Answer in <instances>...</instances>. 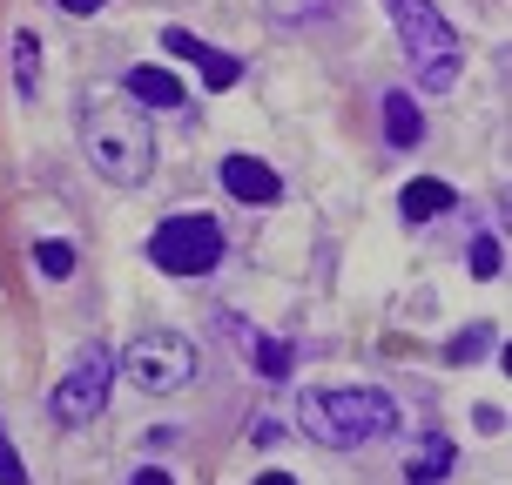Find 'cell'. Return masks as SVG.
Here are the masks:
<instances>
[{
    "label": "cell",
    "mask_w": 512,
    "mask_h": 485,
    "mask_svg": "<svg viewBox=\"0 0 512 485\" xmlns=\"http://www.w3.org/2000/svg\"><path fill=\"white\" fill-rule=\"evenodd\" d=\"M14 88H21L27 102H34V95H41V41H34V34H14Z\"/></svg>",
    "instance_id": "obj_13"
},
{
    "label": "cell",
    "mask_w": 512,
    "mask_h": 485,
    "mask_svg": "<svg viewBox=\"0 0 512 485\" xmlns=\"http://www.w3.org/2000/svg\"><path fill=\"white\" fill-rule=\"evenodd\" d=\"M122 95L142 108H182V81L169 68H128L122 75Z\"/></svg>",
    "instance_id": "obj_11"
},
{
    "label": "cell",
    "mask_w": 512,
    "mask_h": 485,
    "mask_svg": "<svg viewBox=\"0 0 512 485\" xmlns=\"http://www.w3.org/2000/svg\"><path fill=\"white\" fill-rule=\"evenodd\" d=\"M75 108H81L75 135H81L88 169L108 176L115 189H142V182L155 176V122L142 115V102L108 95V88H81Z\"/></svg>",
    "instance_id": "obj_1"
},
{
    "label": "cell",
    "mask_w": 512,
    "mask_h": 485,
    "mask_svg": "<svg viewBox=\"0 0 512 485\" xmlns=\"http://www.w3.org/2000/svg\"><path fill=\"white\" fill-rule=\"evenodd\" d=\"M149 263L162 270V277H209V270L223 263V230H216V216L182 209V216H169V223H155Z\"/></svg>",
    "instance_id": "obj_5"
},
{
    "label": "cell",
    "mask_w": 512,
    "mask_h": 485,
    "mask_svg": "<svg viewBox=\"0 0 512 485\" xmlns=\"http://www.w3.org/2000/svg\"><path fill=\"white\" fill-rule=\"evenodd\" d=\"M34 270H41L48 283L75 277V243H61V236H48V243H34Z\"/></svg>",
    "instance_id": "obj_15"
},
{
    "label": "cell",
    "mask_w": 512,
    "mask_h": 485,
    "mask_svg": "<svg viewBox=\"0 0 512 485\" xmlns=\"http://www.w3.org/2000/svg\"><path fill=\"white\" fill-rule=\"evenodd\" d=\"M384 14H391V27H398V48H405V61L418 68L425 95H445V88L465 75L459 27L445 21L432 0H384Z\"/></svg>",
    "instance_id": "obj_3"
},
{
    "label": "cell",
    "mask_w": 512,
    "mask_h": 485,
    "mask_svg": "<svg viewBox=\"0 0 512 485\" xmlns=\"http://www.w3.org/2000/svg\"><path fill=\"white\" fill-rule=\"evenodd\" d=\"M162 48L182 54V61H196V75H203L209 95H216V88H236V81H243V61H236V54H223V48H209V41H196L189 27H169V34H162Z\"/></svg>",
    "instance_id": "obj_7"
},
{
    "label": "cell",
    "mask_w": 512,
    "mask_h": 485,
    "mask_svg": "<svg viewBox=\"0 0 512 485\" xmlns=\"http://www.w3.org/2000/svg\"><path fill=\"white\" fill-rule=\"evenodd\" d=\"M122 371H128V384H142V391H182V384L196 378V344L182 331H142L122 351Z\"/></svg>",
    "instance_id": "obj_6"
},
{
    "label": "cell",
    "mask_w": 512,
    "mask_h": 485,
    "mask_svg": "<svg viewBox=\"0 0 512 485\" xmlns=\"http://www.w3.org/2000/svg\"><path fill=\"white\" fill-rule=\"evenodd\" d=\"M128 485H176V479H169V472H155V465H149V472H135Z\"/></svg>",
    "instance_id": "obj_21"
},
{
    "label": "cell",
    "mask_w": 512,
    "mask_h": 485,
    "mask_svg": "<svg viewBox=\"0 0 512 485\" xmlns=\"http://www.w3.org/2000/svg\"><path fill=\"white\" fill-rule=\"evenodd\" d=\"M0 485H27V465H21V452H14L7 425H0Z\"/></svg>",
    "instance_id": "obj_18"
},
{
    "label": "cell",
    "mask_w": 512,
    "mask_h": 485,
    "mask_svg": "<svg viewBox=\"0 0 512 485\" xmlns=\"http://www.w3.org/2000/svg\"><path fill=\"white\" fill-rule=\"evenodd\" d=\"M384 142H391V149H418V142H425L418 95H405V88H391V95H384Z\"/></svg>",
    "instance_id": "obj_10"
},
{
    "label": "cell",
    "mask_w": 512,
    "mask_h": 485,
    "mask_svg": "<svg viewBox=\"0 0 512 485\" xmlns=\"http://www.w3.org/2000/svg\"><path fill=\"white\" fill-rule=\"evenodd\" d=\"M250 364L263 371V378H290V364H297V351H290L283 337H250Z\"/></svg>",
    "instance_id": "obj_14"
},
{
    "label": "cell",
    "mask_w": 512,
    "mask_h": 485,
    "mask_svg": "<svg viewBox=\"0 0 512 485\" xmlns=\"http://www.w3.org/2000/svg\"><path fill=\"white\" fill-rule=\"evenodd\" d=\"M297 425L317 445L351 452V445H371V438L398 432V405H391V391H378V384H331V391H304L297 398Z\"/></svg>",
    "instance_id": "obj_2"
},
{
    "label": "cell",
    "mask_w": 512,
    "mask_h": 485,
    "mask_svg": "<svg viewBox=\"0 0 512 485\" xmlns=\"http://www.w3.org/2000/svg\"><path fill=\"white\" fill-rule=\"evenodd\" d=\"M223 189H230L236 203H277L283 176L263 162V155H223Z\"/></svg>",
    "instance_id": "obj_8"
},
{
    "label": "cell",
    "mask_w": 512,
    "mask_h": 485,
    "mask_svg": "<svg viewBox=\"0 0 512 485\" xmlns=\"http://www.w3.org/2000/svg\"><path fill=\"white\" fill-rule=\"evenodd\" d=\"M54 7H68V14H102L108 0H54Z\"/></svg>",
    "instance_id": "obj_20"
},
{
    "label": "cell",
    "mask_w": 512,
    "mask_h": 485,
    "mask_svg": "<svg viewBox=\"0 0 512 485\" xmlns=\"http://www.w3.org/2000/svg\"><path fill=\"white\" fill-rule=\"evenodd\" d=\"M250 445H283V425L277 418H250Z\"/></svg>",
    "instance_id": "obj_19"
},
{
    "label": "cell",
    "mask_w": 512,
    "mask_h": 485,
    "mask_svg": "<svg viewBox=\"0 0 512 485\" xmlns=\"http://www.w3.org/2000/svg\"><path fill=\"white\" fill-rule=\"evenodd\" d=\"M256 485H297V479H290V472H263Z\"/></svg>",
    "instance_id": "obj_22"
},
{
    "label": "cell",
    "mask_w": 512,
    "mask_h": 485,
    "mask_svg": "<svg viewBox=\"0 0 512 485\" xmlns=\"http://www.w3.org/2000/svg\"><path fill=\"white\" fill-rule=\"evenodd\" d=\"M452 465H459V452H452L445 438H432V445L405 465V485H445V472H452Z\"/></svg>",
    "instance_id": "obj_12"
},
{
    "label": "cell",
    "mask_w": 512,
    "mask_h": 485,
    "mask_svg": "<svg viewBox=\"0 0 512 485\" xmlns=\"http://www.w3.org/2000/svg\"><path fill=\"white\" fill-rule=\"evenodd\" d=\"M108 391H115V351L108 344H81L75 364L61 371V384L48 391V418L61 432H75V425L108 411Z\"/></svg>",
    "instance_id": "obj_4"
},
{
    "label": "cell",
    "mask_w": 512,
    "mask_h": 485,
    "mask_svg": "<svg viewBox=\"0 0 512 485\" xmlns=\"http://www.w3.org/2000/svg\"><path fill=\"white\" fill-rule=\"evenodd\" d=\"M465 263H472V277H479V283H492L499 270H506V250H499V236H479V243L465 250Z\"/></svg>",
    "instance_id": "obj_17"
},
{
    "label": "cell",
    "mask_w": 512,
    "mask_h": 485,
    "mask_svg": "<svg viewBox=\"0 0 512 485\" xmlns=\"http://www.w3.org/2000/svg\"><path fill=\"white\" fill-rule=\"evenodd\" d=\"M452 203H459V189L438 182V176H418V182L398 189V216H405V223H432V216H445Z\"/></svg>",
    "instance_id": "obj_9"
},
{
    "label": "cell",
    "mask_w": 512,
    "mask_h": 485,
    "mask_svg": "<svg viewBox=\"0 0 512 485\" xmlns=\"http://www.w3.org/2000/svg\"><path fill=\"white\" fill-rule=\"evenodd\" d=\"M492 351V324H465L452 344H445V364H472V358H486Z\"/></svg>",
    "instance_id": "obj_16"
}]
</instances>
